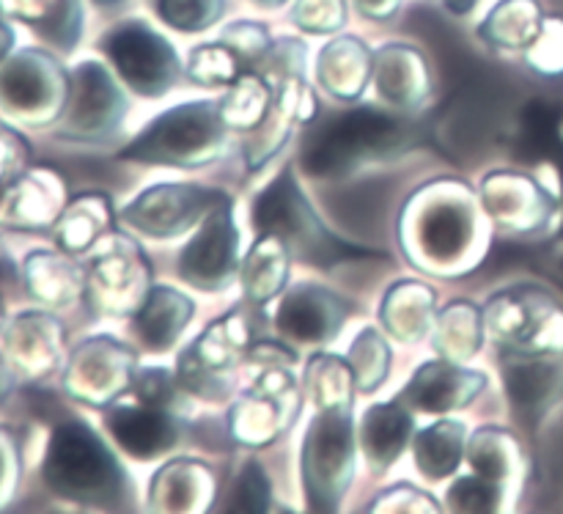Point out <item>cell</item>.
I'll return each mask as SVG.
<instances>
[{"label":"cell","mask_w":563,"mask_h":514,"mask_svg":"<svg viewBox=\"0 0 563 514\" xmlns=\"http://www.w3.org/2000/svg\"><path fill=\"white\" fill-rule=\"evenodd\" d=\"M44 479L58 495L80 504L113 506L132 495L124 471L91 427L60 424L49 440Z\"/></svg>","instance_id":"1"},{"label":"cell","mask_w":563,"mask_h":514,"mask_svg":"<svg viewBox=\"0 0 563 514\" xmlns=\"http://www.w3.org/2000/svg\"><path fill=\"white\" fill-rule=\"evenodd\" d=\"M223 149V113L220 105L187 102L148 121L146 130L121 152V160L157 165H201Z\"/></svg>","instance_id":"2"},{"label":"cell","mask_w":563,"mask_h":514,"mask_svg":"<svg viewBox=\"0 0 563 514\" xmlns=\"http://www.w3.org/2000/svg\"><path fill=\"white\" fill-rule=\"evenodd\" d=\"M253 223H256L258 234L278 237L289 251H295V256L317 264V267H330L344 259L361 256V251L339 242L319 226L317 215L302 198L291 171H284L258 196L256 207H253Z\"/></svg>","instance_id":"3"},{"label":"cell","mask_w":563,"mask_h":514,"mask_svg":"<svg viewBox=\"0 0 563 514\" xmlns=\"http://www.w3.org/2000/svg\"><path fill=\"white\" fill-rule=\"evenodd\" d=\"M401 138L394 116L374 108H357L317 127L302 146V168L313 176H335L355 168L361 160L385 154Z\"/></svg>","instance_id":"4"},{"label":"cell","mask_w":563,"mask_h":514,"mask_svg":"<svg viewBox=\"0 0 563 514\" xmlns=\"http://www.w3.org/2000/svg\"><path fill=\"white\" fill-rule=\"evenodd\" d=\"M352 479L350 407H324L302 444V484L317 512L335 510Z\"/></svg>","instance_id":"5"},{"label":"cell","mask_w":563,"mask_h":514,"mask_svg":"<svg viewBox=\"0 0 563 514\" xmlns=\"http://www.w3.org/2000/svg\"><path fill=\"white\" fill-rule=\"evenodd\" d=\"M102 50L132 91L159 97L179 75L176 50L143 22H124L104 36Z\"/></svg>","instance_id":"6"},{"label":"cell","mask_w":563,"mask_h":514,"mask_svg":"<svg viewBox=\"0 0 563 514\" xmlns=\"http://www.w3.org/2000/svg\"><path fill=\"white\" fill-rule=\"evenodd\" d=\"M223 201L225 196L218 190H203L196 185H157L124 209V220L132 229L163 240L187 231Z\"/></svg>","instance_id":"7"},{"label":"cell","mask_w":563,"mask_h":514,"mask_svg":"<svg viewBox=\"0 0 563 514\" xmlns=\"http://www.w3.org/2000/svg\"><path fill=\"white\" fill-rule=\"evenodd\" d=\"M236 248H240V237H236L234 220H231V204L225 198L207 215L203 229L192 237V242L181 253V278L198 289H225L240 264Z\"/></svg>","instance_id":"8"},{"label":"cell","mask_w":563,"mask_h":514,"mask_svg":"<svg viewBox=\"0 0 563 514\" xmlns=\"http://www.w3.org/2000/svg\"><path fill=\"white\" fill-rule=\"evenodd\" d=\"M104 424L121 449L135 460H157L168 455L179 440V427L165 405H152L143 400L135 405L110 407Z\"/></svg>","instance_id":"9"},{"label":"cell","mask_w":563,"mask_h":514,"mask_svg":"<svg viewBox=\"0 0 563 514\" xmlns=\"http://www.w3.org/2000/svg\"><path fill=\"white\" fill-rule=\"evenodd\" d=\"M484 389V378L467 369L449 367V363H423L421 372L410 380L399 402L421 413H449L454 407L467 405Z\"/></svg>","instance_id":"10"},{"label":"cell","mask_w":563,"mask_h":514,"mask_svg":"<svg viewBox=\"0 0 563 514\" xmlns=\"http://www.w3.org/2000/svg\"><path fill=\"white\" fill-rule=\"evenodd\" d=\"M344 303L317 286H300L280 303L278 328L295 341H328L339 333Z\"/></svg>","instance_id":"11"},{"label":"cell","mask_w":563,"mask_h":514,"mask_svg":"<svg viewBox=\"0 0 563 514\" xmlns=\"http://www.w3.org/2000/svg\"><path fill=\"white\" fill-rule=\"evenodd\" d=\"M121 113H124V99L108 72L93 61L77 66L69 124L77 127L82 135H99L104 130H113Z\"/></svg>","instance_id":"12"},{"label":"cell","mask_w":563,"mask_h":514,"mask_svg":"<svg viewBox=\"0 0 563 514\" xmlns=\"http://www.w3.org/2000/svg\"><path fill=\"white\" fill-rule=\"evenodd\" d=\"M190 314L192 303L185 295H179L174 289H165V286H157V289L148 292L146 303H143L141 314L135 319V330L148 350L165 352L179 339Z\"/></svg>","instance_id":"13"},{"label":"cell","mask_w":563,"mask_h":514,"mask_svg":"<svg viewBox=\"0 0 563 514\" xmlns=\"http://www.w3.org/2000/svg\"><path fill=\"white\" fill-rule=\"evenodd\" d=\"M506 389L522 411H539L561 385V367L537 352H517L506 358Z\"/></svg>","instance_id":"14"},{"label":"cell","mask_w":563,"mask_h":514,"mask_svg":"<svg viewBox=\"0 0 563 514\" xmlns=\"http://www.w3.org/2000/svg\"><path fill=\"white\" fill-rule=\"evenodd\" d=\"M410 416L399 405H377L363 416V449H366L368 466L377 471L399 460L407 438H410Z\"/></svg>","instance_id":"15"},{"label":"cell","mask_w":563,"mask_h":514,"mask_svg":"<svg viewBox=\"0 0 563 514\" xmlns=\"http://www.w3.org/2000/svg\"><path fill=\"white\" fill-rule=\"evenodd\" d=\"M542 11L537 0H504L482 25V33L504 47H522L542 31Z\"/></svg>","instance_id":"16"},{"label":"cell","mask_w":563,"mask_h":514,"mask_svg":"<svg viewBox=\"0 0 563 514\" xmlns=\"http://www.w3.org/2000/svg\"><path fill=\"white\" fill-rule=\"evenodd\" d=\"M465 429L460 424H434L416 438V466L427 479H443L456 471L462 460Z\"/></svg>","instance_id":"17"},{"label":"cell","mask_w":563,"mask_h":514,"mask_svg":"<svg viewBox=\"0 0 563 514\" xmlns=\"http://www.w3.org/2000/svg\"><path fill=\"white\" fill-rule=\"evenodd\" d=\"M561 108L550 105L548 99H533L520 119V152L526 157H550L561 146Z\"/></svg>","instance_id":"18"},{"label":"cell","mask_w":563,"mask_h":514,"mask_svg":"<svg viewBox=\"0 0 563 514\" xmlns=\"http://www.w3.org/2000/svg\"><path fill=\"white\" fill-rule=\"evenodd\" d=\"M53 69L49 61H44L42 55L36 53H25L3 72L0 77V94H3L5 102H11L14 108H33L38 105V99L44 97L47 91V77L44 72Z\"/></svg>","instance_id":"19"},{"label":"cell","mask_w":563,"mask_h":514,"mask_svg":"<svg viewBox=\"0 0 563 514\" xmlns=\"http://www.w3.org/2000/svg\"><path fill=\"white\" fill-rule=\"evenodd\" d=\"M467 231H471V218L465 209L454 207V204H440L438 209H432V215L423 218L421 242L432 256L445 259L462 251Z\"/></svg>","instance_id":"20"},{"label":"cell","mask_w":563,"mask_h":514,"mask_svg":"<svg viewBox=\"0 0 563 514\" xmlns=\"http://www.w3.org/2000/svg\"><path fill=\"white\" fill-rule=\"evenodd\" d=\"M242 55L234 47L225 44H203V47L192 50L190 75L203 86H214V83H231L242 72Z\"/></svg>","instance_id":"21"},{"label":"cell","mask_w":563,"mask_h":514,"mask_svg":"<svg viewBox=\"0 0 563 514\" xmlns=\"http://www.w3.org/2000/svg\"><path fill=\"white\" fill-rule=\"evenodd\" d=\"M225 0H157V14L176 31H203L223 17Z\"/></svg>","instance_id":"22"},{"label":"cell","mask_w":563,"mask_h":514,"mask_svg":"<svg viewBox=\"0 0 563 514\" xmlns=\"http://www.w3.org/2000/svg\"><path fill=\"white\" fill-rule=\"evenodd\" d=\"M269 506V482L258 462H247L231 493V512H267Z\"/></svg>","instance_id":"23"},{"label":"cell","mask_w":563,"mask_h":514,"mask_svg":"<svg viewBox=\"0 0 563 514\" xmlns=\"http://www.w3.org/2000/svg\"><path fill=\"white\" fill-rule=\"evenodd\" d=\"M498 499L500 493L495 488V479L489 482V477L460 479L449 493L451 510L460 512H493L498 506Z\"/></svg>","instance_id":"24"},{"label":"cell","mask_w":563,"mask_h":514,"mask_svg":"<svg viewBox=\"0 0 563 514\" xmlns=\"http://www.w3.org/2000/svg\"><path fill=\"white\" fill-rule=\"evenodd\" d=\"M295 22L302 31H335L344 22V0H300L295 9Z\"/></svg>","instance_id":"25"},{"label":"cell","mask_w":563,"mask_h":514,"mask_svg":"<svg viewBox=\"0 0 563 514\" xmlns=\"http://www.w3.org/2000/svg\"><path fill=\"white\" fill-rule=\"evenodd\" d=\"M47 31V39H55L60 47H71L80 33V0H55L53 11L36 22Z\"/></svg>","instance_id":"26"},{"label":"cell","mask_w":563,"mask_h":514,"mask_svg":"<svg viewBox=\"0 0 563 514\" xmlns=\"http://www.w3.org/2000/svg\"><path fill=\"white\" fill-rule=\"evenodd\" d=\"M531 61L542 69H563V20L542 22Z\"/></svg>","instance_id":"27"},{"label":"cell","mask_w":563,"mask_h":514,"mask_svg":"<svg viewBox=\"0 0 563 514\" xmlns=\"http://www.w3.org/2000/svg\"><path fill=\"white\" fill-rule=\"evenodd\" d=\"M5 11H14L16 17H25V20H36L38 17H47L53 11L55 0H0Z\"/></svg>","instance_id":"28"},{"label":"cell","mask_w":563,"mask_h":514,"mask_svg":"<svg viewBox=\"0 0 563 514\" xmlns=\"http://www.w3.org/2000/svg\"><path fill=\"white\" fill-rule=\"evenodd\" d=\"M355 3L366 17H374V20H388V17L399 9L401 0H355Z\"/></svg>","instance_id":"29"},{"label":"cell","mask_w":563,"mask_h":514,"mask_svg":"<svg viewBox=\"0 0 563 514\" xmlns=\"http://www.w3.org/2000/svg\"><path fill=\"white\" fill-rule=\"evenodd\" d=\"M11 47V31L5 25H0V55Z\"/></svg>","instance_id":"30"},{"label":"cell","mask_w":563,"mask_h":514,"mask_svg":"<svg viewBox=\"0 0 563 514\" xmlns=\"http://www.w3.org/2000/svg\"><path fill=\"white\" fill-rule=\"evenodd\" d=\"M553 160H555V163H559V168H561V179H563V141H561V146L555 149Z\"/></svg>","instance_id":"31"},{"label":"cell","mask_w":563,"mask_h":514,"mask_svg":"<svg viewBox=\"0 0 563 514\" xmlns=\"http://www.w3.org/2000/svg\"><path fill=\"white\" fill-rule=\"evenodd\" d=\"M258 3H267V6H278V3H284V0H258Z\"/></svg>","instance_id":"32"},{"label":"cell","mask_w":563,"mask_h":514,"mask_svg":"<svg viewBox=\"0 0 563 514\" xmlns=\"http://www.w3.org/2000/svg\"><path fill=\"white\" fill-rule=\"evenodd\" d=\"M99 3H115V0H99Z\"/></svg>","instance_id":"33"}]
</instances>
